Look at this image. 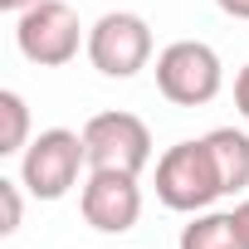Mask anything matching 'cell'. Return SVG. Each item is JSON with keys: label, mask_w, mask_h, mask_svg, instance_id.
Masks as SVG:
<instances>
[{"label": "cell", "mask_w": 249, "mask_h": 249, "mask_svg": "<svg viewBox=\"0 0 249 249\" xmlns=\"http://www.w3.org/2000/svg\"><path fill=\"white\" fill-rule=\"evenodd\" d=\"M210 142V157L220 166V181H225V196H244L249 191V132L239 127H215L205 132Z\"/></svg>", "instance_id": "8"}, {"label": "cell", "mask_w": 249, "mask_h": 249, "mask_svg": "<svg viewBox=\"0 0 249 249\" xmlns=\"http://www.w3.org/2000/svg\"><path fill=\"white\" fill-rule=\"evenodd\" d=\"M157 88L176 107H205L225 88V64L205 39H176L157 54Z\"/></svg>", "instance_id": "2"}, {"label": "cell", "mask_w": 249, "mask_h": 249, "mask_svg": "<svg viewBox=\"0 0 249 249\" xmlns=\"http://www.w3.org/2000/svg\"><path fill=\"white\" fill-rule=\"evenodd\" d=\"M0 5H5L10 15H20V10H30V5H39V0H0Z\"/></svg>", "instance_id": "15"}, {"label": "cell", "mask_w": 249, "mask_h": 249, "mask_svg": "<svg viewBox=\"0 0 249 249\" xmlns=\"http://www.w3.org/2000/svg\"><path fill=\"white\" fill-rule=\"evenodd\" d=\"M15 44H20V54L30 64L64 69L78 54V44H88V35H83L73 5H64V0H39V5L15 15Z\"/></svg>", "instance_id": "5"}, {"label": "cell", "mask_w": 249, "mask_h": 249, "mask_svg": "<svg viewBox=\"0 0 249 249\" xmlns=\"http://www.w3.org/2000/svg\"><path fill=\"white\" fill-rule=\"evenodd\" d=\"M88 64L103 78H137L152 64V25L132 10H107L88 30Z\"/></svg>", "instance_id": "6"}, {"label": "cell", "mask_w": 249, "mask_h": 249, "mask_svg": "<svg viewBox=\"0 0 249 249\" xmlns=\"http://www.w3.org/2000/svg\"><path fill=\"white\" fill-rule=\"evenodd\" d=\"M88 171H127L142 176L152 166V127L137 112H98L83 122Z\"/></svg>", "instance_id": "4"}, {"label": "cell", "mask_w": 249, "mask_h": 249, "mask_svg": "<svg viewBox=\"0 0 249 249\" xmlns=\"http://www.w3.org/2000/svg\"><path fill=\"white\" fill-rule=\"evenodd\" d=\"M215 5H220L230 20H249V0H215Z\"/></svg>", "instance_id": "14"}, {"label": "cell", "mask_w": 249, "mask_h": 249, "mask_svg": "<svg viewBox=\"0 0 249 249\" xmlns=\"http://www.w3.org/2000/svg\"><path fill=\"white\" fill-rule=\"evenodd\" d=\"M176 244L181 249H244L230 210H200V215H191V225H181Z\"/></svg>", "instance_id": "9"}, {"label": "cell", "mask_w": 249, "mask_h": 249, "mask_svg": "<svg viewBox=\"0 0 249 249\" xmlns=\"http://www.w3.org/2000/svg\"><path fill=\"white\" fill-rule=\"evenodd\" d=\"M20 186L25 181H10V176H0V234H15L20 230Z\"/></svg>", "instance_id": "11"}, {"label": "cell", "mask_w": 249, "mask_h": 249, "mask_svg": "<svg viewBox=\"0 0 249 249\" xmlns=\"http://www.w3.org/2000/svg\"><path fill=\"white\" fill-rule=\"evenodd\" d=\"M230 215H234V230H239V244L249 249V200H239V205H234Z\"/></svg>", "instance_id": "13"}, {"label": "cell", "mask_w": 249, "mask_h": 249, "mask_svg": "<svg viewBox=\"0 0 249 249\" xmlns=\"http://www.w3.org/2000/svg\"><path fill=\"white\" fill-rule=\"evenodd\" d=\"M30 147V107L15 88H0V157H25Z\"/></svg>", "instance_id": "10"}, {"label": "cell", "mask_w": 249, "mask_h": 249, "mask_svg": "<svg viewBox=\"0 0 249 249\" xmlns=\"http://www.w3.org/2000/svg\"><path fill=\"white\" fill-rule=\"evenodd\" d=\"M88 166V147H83V132H69V127H49L39 132L25 157H20V181L35 200H64L73 186H78V171Z\"/></svg>", "instance_id": "3"}, {"label": "cell", "mask_w": 249, "mask_h": 249, "mask_svg": "<svg viewBox=\"0 0 249 249\" xmlns=\"http://www.w3.org/2000/svg\"><path fill=\"white\" fill-rule=\"evenodd\" d=\"M225 196V181H220V166L210 157V142L196 137V142H176L157 157V200L176 215H200L210 210L215 200Z\"/></svg>", "instance_id": "1"}, {"label": "cell", "mask_w": 249, "mask_h": 249, "mask_svg": "<svg viewBox=\"0 0 249 249\" xmlns=\"http://www.w3.org/2000/svg\"><path fill=\"white\" fill-rule=\"evenodd\" d=\"M78 210L98 234H127L142 220V186L127 171H88L78 191Z\"/></svg>", "instance_id": "7"}, {"label": "cell", "mask_w": 249, "mask_h": 249, "mask_svg": "<svg viewBox=\"0 0 249 249\" xmlns=\"http://www.w3.org/2000/svg\"><path fill=\"white\" fill-rule=\"evenodd\" d=\"M234 107H239V117L249 122V64L234 73Z\"/></svg>", "instance_id": "12"}]
</instances>
